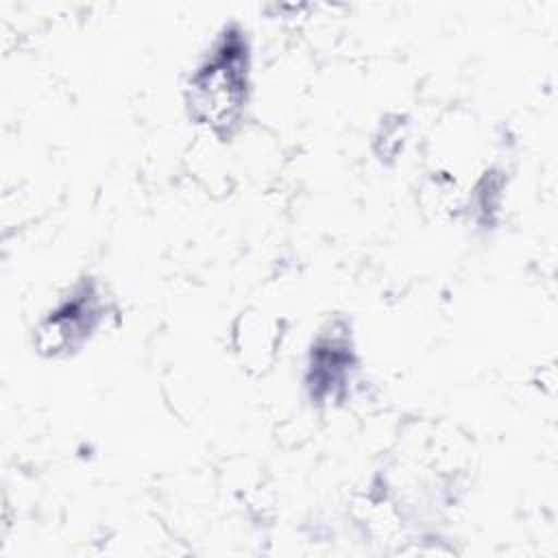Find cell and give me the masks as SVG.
Returning <instances> with one entry per match:
<instances>
[{"label": "cell", "instance_id": "6da1fadb", "mask_svg": "<svg viewBox=\"0 0 558 558\" xmlns=\"http://www.w3.org/2000/svg\"><path fill=\"white\" fill-rule=\"evenodd\" d=\"M244 59L231 44L196 74L194 105L211 124H231L244 98Z\"/></svg>", "mask_w": 558, "mask_h": 558}]
</instances>
